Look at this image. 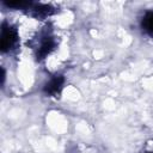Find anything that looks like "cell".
I'll use <instances>...</instances> for the list:
<instances>
[{"label": "cell", "instance_id": "cell-2", "mask_svg": "<svg viewBox=\"0 0 153 153\" xmlns=\"http://www.w3.org/2000/svg\"><path fill=\"white\" fill-rule=\"evenodd\" d=\"M19 43V33L18 29L7 23L4 22L1 24V35H0V49L1 53H10L13 49L17 48Z\"/></svg>", "mask_w": 153, "mask_h": 153}, {"label": "cell", "instance_id": "cell-3", "mask_svg": "<svg viewBox=\"0 0 153 153\" xmlns=\"http://www.w3.org/2000/svg\"><path fill=\"white\" fill-rule=\"evenodd\" d=\"M65 76L62 74H55L53 75L43 86V92L49 97H57L60 96L63 85H65Z\"/></svg>", "mask_w": 153, "mask_h": 153}, {"label": "cell", "instance_id": "cell-6", "mask_svg": "<svg viewBox=\"0 0 153 153\" xmlns=\"http://www.w3.org/2000/svg\"><path fill=\"white\" fill-rule=\"evenodd\" d=\"M147 153H153V152H147Z\"/></svg>", "mask_w": 153, "mask_h": 153}, {"label": "cell", "instance_id": "cell-5", "mask_svg": "<svg viewBox=\"0 0 153 153\" xmlns=\"http://www.w3.org/2000/svg\"><path fill=\"white\" fill-rule=\"evenodd\" d=\"M141 27L142 30L153 38V11H147L142 19H141Z\"/></svg>", "mask_w": 153, "mask_h": 153}, {"label": "cell", "instance_id": "cell-4", "mask_svg": "<svg viewBox=\"0 0 153 153\" xmlns=\"http://www.w3.org/2000/svg\"><path fill=\"white\" fill-rule=\"evenodd\" d=\"M30 17L35 18V19H45L48 17H50L51 14L55 13V8L51 5L48 4H31L30 7L25 11Z\"/></svg>", "mask_w": 153, "mask_h": 153}, {"label": "cell", "instance_id": "cell-1", "mask_svg": "<svg viewBox=\"0 0 153 153\" xmlns=\"http://www.w3.org/2000/svg\"><path fill=\"white\" fill-rule=\"evenodd\" d=\"M57 47L56 37L53 35V31L48 27L38 35L35 44V56L37 61H42L48 57Z\"/></svg>", "mask_w": 153, "mask_h": 153}]
</instances>
